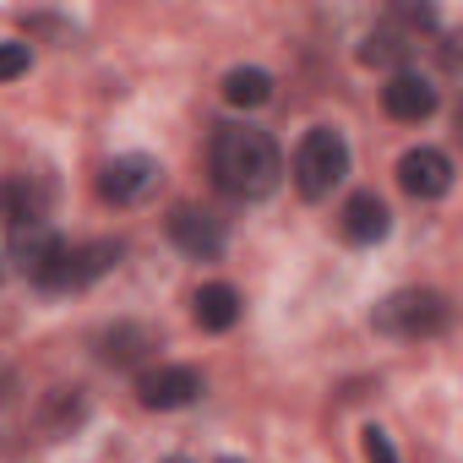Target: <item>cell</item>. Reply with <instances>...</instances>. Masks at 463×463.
I'll return each instance as SVG.
<instances>
[{"label": "cell", "mask_w": 463, "mask_h": 463, "mask_svg": "<svg viewBox=\"0 0 463 463\" xmlns=\"http://www.w3.org/2000/svg\"><path fill=\"white\" fill-rule=\"evenodd\" d=\"M398 185L420 202H436V196L452 191V158L441 147H409L398 158Z\"/></svg>", "instance_id": "cell-6"}, {"label": "cell", "mask_w": 463, "mask_h": 463, "mask_svg": "<svg viewBox=\"0 0 463 463\" xmlns=\"http://www.w3.org/2000/svg\"><path fill=\"white\" fill-rule=\"evenodd\" d=\"M12 257H17V268L33 279V284H55V273H61V262H66V241L55 235L50 223H23V229H12Z\"/></svg>", "instance_id": "cell-4"}, {"label": "cell", "mask_w": 463, "mask_h": 463, "mask_svg": "<svg viewBox=\"0 0 463 463\" xmlns=\"http://www.w3.org/2000/svg\"><path fill=\"white\" fill-rule=\"evenodd\" d=\"M99 191H104V202H115V207H131V202L153 196V191H158V158H147V153L109 158L104 175H99Z\"/></svg>", "instance_id": "cell-5"}, {"label": "cell", "mask_w": 463, "mask_h": 463, "mask_svg": "<svg viewBox=\"0 0 463 463\" xmlns=\"http://www.w3.org/2000/svg\"><path fill=\"white\" fill-rule=\"evenodd\" d=\"M120 262V246L115 241H93V246H66V262L55 273L50 289H88L93 279H104L109 268Z\"/></svg>", "instance_id": "cell-10"}, {"label": "cell", "mask_w": 463, "mask_h": 463, "mask_svg": "<svg viewBox=\"0 0 463 463\" xmlns=\"http://www.w3.org/2000/svg\"><path fill=\"white\" fill-rule=\"evenodd\" d=\"M382 109L392 115V120H430L436 115V88H430V77H420V71H398V77H387V88H382Z\"/></svg>", "instance_id": "cell-9"}, {"label": "cell", "mask_w": 463, "mask_h": 463, "mask_svg": "<svg viewBox=\"0 0 463 463\" xmlns=\"http://www.w3.org/2000/svg\"><path fill=\"white\" fill-rule=\"evenodd\" d=\"M284 175V158H279V142L257 126H218L213 131V180L241 196V202H257L279 185Z\"/></svg>", "instance_id": "cell-1"}, {"label": "cell", "mask_w": 463, "mask_h": 463, "mask_svg": "<svg viewBox=\"0 0 463 463\" xmlns=\"http://www.w3.org/2000/svg\"><path fill=\"white\" fill-rule=\"evenodd\" d=\"M409 50H414V44H403L398 33H371L360 55H365L371 66H392V61H398V55H409Z\"/></svg>", "instance_id": "cell-14"}, {"label": "cell", "mask_w": 463, "mask_h": 463, "mask_svg": "<svg viewBox=\"0 0 463 463\" xmlns=\"http://www.w3.org/2000/svg\"><path fill=\"white\" fill-rule=\"evenodd\" d=\"M169 235H175L180 251H191V257H202V262H213V257L223 251V229H218V218L191 213V207H180V213L169 218Z\"/></svg>", "instance_id": "cell-11"}, {"label": "cell", "mask_w": 463, "mask_h": 463, "mask_svg": "<svg viewBox=\"0 0 463 463\" xmlns=\"http://www.w3.org/2000/svg\"><path fill=\"white\" fill-rule=\"evenodd\" d=\"M223 99L235 104V109H262L273 99V77L262 66H235V71L223 77Z\"/></svg>", "instance_id": "cell-13"}, {"label": "cell", "mask_w": 463, "mask_h": 463, "mask_svg": "<svg viewBox=\"0 0 463 463\" xmlns=\"http://www.w3.org/2000/svg\"><path fill=\"white\" fill-rule=\"evenodd\" d=\"M365 463H398V452H392V436L382 430V425H365Z\"/></svg>", "instance_id": "cell-15"}, {"label": "cell", "mask_w": 463, "mask_h": 463, "mask_svg": "<svg viewBox=\"0 0 463 463\" xmlns=\"http://www.w3.org/2000/svg\"><path fill=\"white\" fill-rule=\"evenodd\" d=\"M191 317H196L202 333H229V327L241 322V295L229 289V284H202L196 300H191Z\"/></svg>", "instance_id": "cell-12"}, {"label": "cell", "mask_w": 463, "mask_h": 463, "mask_svg": "<svg viewBox=\"0 0 463 463\" xmlns=\"http://www.w3.org/2000/svg\"><path fill=\"white\" fill-rule=\"evenodd\" d=\"M164 463H185V458H164Z\"/></svg>", "instance_id": "cell-17"}, {"label": "cell", "mask_w": 463, "mask_h": 463, "mask_svg": "<svg viewBox=\"0 0 463 463\" xmlns=\"http://www.w3.org/2000/svg\"><path fill=\"white\" fill-rule=\"evenodd\" d=\"M196 392H202V376L191 365H158V371L137 376L142 409H185V403H196Z\"/></svg>", "instance_id": "cell-7"}, {"label": "cell", "mask_w": 463, "mask_h": 463, "mask_svg": "<svg viewBox=\"0 0 463 463\" xmlns=\"http://www.w3.org/2000/svg\"><path fill=\"white\" fill-rule=\"evenodd\" d=\"M28 71V44H0V82H17Z\"/></svg>", "instance_id": "cell-16"}, {"label": "cell", "mask_w": 463, "mask_h": 463, "mask_svg": "<svg viewBox=\"0 0 463 463\" xmlns=\"http://www.w3.org/2000/svg\"><path fill=\"white\" fill-rule=\"evenodd\" d=\"M338 229H344V241H354V246H376V241H387L392 213H387V202L376 191H354L344 202V213H338Z\"/></svg>", "instance_id": "cell-8"}, {"label": "cell", "mask_w": 463, "mask_h": 463, "mask_svg": "<svg viewBox=\"0 0 463 463\" xmlns=\"http://www.w3.org/2000/svg\"><path fill=\"white\" fill-rule=\"evenodd\" d=\"M376 327L387 338H436L447 327V300L436 289H398L376 306Z\"/></svg>", "instance_id": "cell-3"}, {"label": "cell", "mask_w": 463, "mask_h": 463, "mask_svg": "<svg viewBox=\"0 0 463 463\" xmlns=\"http://www.w3.org/2000/svg\"><path fill=\"white\" fill-rule=\"evenodd\" d=\"M344 175H349V142L333 126L306 131L300 147H295V185H300V196L306 202H322Z\"/></svg>", "instance_id": "cell-2"}]
</instances>
